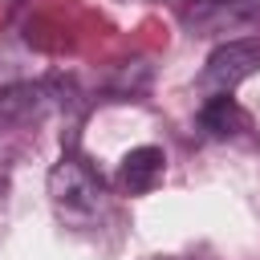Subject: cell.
<instances>
[{"instance_id":"obj_1","label":"cell","mask_w":260,"mask_h":260,"mask_svg":"<svg viewBox=\"0 0 260 260\" xmlns=\"http://www.w3.org/2000/svg\"><path fill=\"white\" fill-rule=\"evenodd\" d=\"M49 203L61 223L89 228L106 211V179L81 154H61V162L49 171Z\"/></svg>"},{"instance_id":"obj_2","label":"cell","mask_w":260,"mask_h":260,"mask_svg":"<svg viewBox=\"0 0 260 260\" xmlns=\"http://www.w3.org/2000/svg\"><path fill=\"white\" fill-rule=\"evenodd\" d=\"M252 73H260V37H236V41H223L211 49V57L199 69V89L207 98L232 93Z\"/></svg>"},{"instance_id":"obj_3","label":"cell","mask_w":260,"mask_h":260,"mask_svg":"<svg viewBox=\"0 0 260 260\" xmlns=\"http://www.w3.org/2000/svg\"><path fill=\"white\" fill-rule=\"evenodd\" d=\"M260 12V0H191L183 4L179 20L191 37H219L252 24Z\"/></svg>"},{"instance_id":"obj_4","label":"cell","mask_w":260,"mask_h":260,"mask_svg":"<svg viewBox=\"0 0 260 260\" xmlns=\"http://www.w3.org/2000/svg\"><path fill=\"white\" fill-rule=\"evenodd\" d=\"M61 93H65L61 81H12V85H4L0 89V130L45 118L49 110H57L65 102Z\"/></svg>"},{"instance_id":"obj_5","label":"cell","mask_w":260,"mask_h":260,"mask_svg":"<svg viewBox=\"0 0 260 260\" xmlns=\"http://www.w3.org/2000/svg\"><path fill=\"white\" fill-rule=\"evenodd\" d=\"M162 175H167V154H162L158 146H134V150L122 158V167H118V183H122L126 195H146V191H154V187L162 183Z\"/></svg>"},{"instance_id":"obj_6","label":"cell","mask_w":260,"mask_h":260,"mask_svg":"<svg viewBox=\"0 0 260 260\" xmlns=\"http://www.w3.org/2000/svg\"><path fill=\"white\" fill-rule=\"evenodd\" d=\"M199 126L211 138H240V134L252 130V118L232 93H215V98H207L199 106Z\"/></svg>"},{"instance_id":"obj_7","label":"cell","mask_w":260,"mask_h":260,"mask_svg":"<svg viewBox=\"0 0 260 260\" xmlns=\"http://www.w3.org/2000/svg\"><path fill=\"white\" fill-rule=\"evenodd\" d=\"M4 191H8V179L0 175V203H4Z\"/></svg>"}]
</instances>
